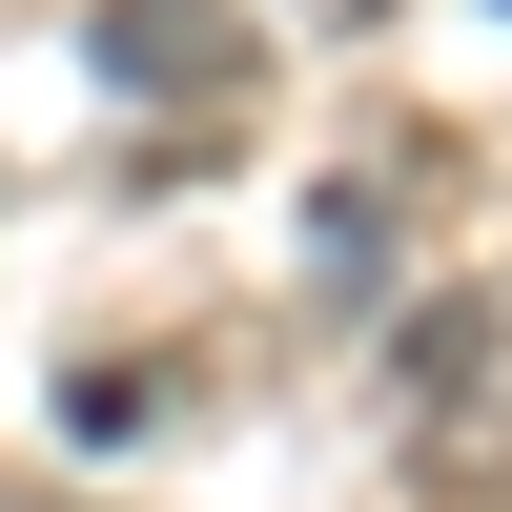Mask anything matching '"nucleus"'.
<instances>
[{
  "label": "nucleus",
  "mask_w": 512,
  "mask_h": 512,
  "mask_svg": "<svg viewBox=\"0 0 512 512\" xmlns=\"http://www.w3.org/2000/svg\"><path fill=\"white\" fill-rule=\"evenodd\" d=\"M82 62L144 82V103H246V62H267V41H246L226 0H103V21H82Z\"/></svg>",
  "instance_id": "1"
},
{
  "label": "nucleus",
  "mask_w": 512,
  "mask_h": 512,
  "mask_svg": "<svg viewBox=\"0 0 512 512\" xmlns=\"http://www.w3.org/2000/svg\"><path fill=\"white\" fill-rule=\"evenodd\" d=\"M390 226H410V164H369V185H328V205H308V267H328V308H369V287H390Z\"/></svg>",
  "instance_id": "2"
},
{
  "label": "nucleus",
  "mask_w": 512,
  "mask_h": 512,
  "mask_svg": "<svg viewBox=\"0 0 512 512\" xmlns=\"http://www.w3.org/2000/svg\"><path fill=\"white\" fill-rule=\"evenodd\" d=\"M390 369H410V410H451V431H472V390H492V308H410Z\"/></svg>",
  "instance_id": "3"
},
{
  "label": "nucleus",
  "mask_w": 512,
  "mask_h": 512,
  "mask_svg": "<svg viewBox=\"0 0 512 512\" xmlns=\"http://www.w3.org/2000/svg\"><path fill=\"white\" fill-rule=\"evenodd\" d=\"M410 512H512V451L492 431H431V451H410Z\"/></svg>",
  "instance_id": "4"
},
{
  "label": "nucleus",
  "mask_w": 512,
  "mask_h": 512,
  "mask_svg": "<svg viewBox=\"0 0 512 512\" xmlns=\"http://www.w3.org/2000/svg\"><path fill=\"white\" fill-rule=\"evenodd\" d=\"M144 410H164V369H103V349L62 369V431H82V451H103V431H144Z\"/></svg>",
  "instance_id": "5"
},
{
  "label": "nucleus",
  "mask_w": 512,
  "mask_h": 512,
  "mask_svg": "<svg viewBox=\"0 0 512 512\" xmlns=\"http://www.w3.org/2000/svg\"><path fill=\"white\" fill-rule=\"evenodd\" d=\"M308 21H390V0H308Z\"/></svg>",
  "instance_id": "6"
}]
</instances>
